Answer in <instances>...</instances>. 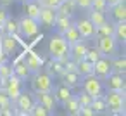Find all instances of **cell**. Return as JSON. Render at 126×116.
<instances>
[{
    "label": "cell",
    "instance_id": "1",
    "mask_svg": "<svg viewBox=\"0 0 126 116\" xmlns=\"http://www.w3.org/2000/svg\"><path fill=\"white\" fill-rule=\"evenodd\" d=\"M48 54L52 59H59L61 62H66L67 59H71L69 56V43L66 42V38L59 33L52 35L50 42H48Z\"/></svg>",
    "mask_w": 126,
    "mask_h": 116
},
{
    "label": "cell",
    "instance_id": "2",
    "mask_svg": "<svg viewBox=\"0 0 126 116\" xmlns=\"http://www.w3.org/2000/svg\"><path fill=\"white\" fill-rule=\"evenodd\" d=\"M107 111L110 114H124V92L119 90H107L104 95Z\"/></svg>",
    "mask_w": 126,
    "mask_h": 116
},
{
    "label": "cell",
    "instance_id": "3",
    "mask_svg": "<svg viewBox=\"0 0 126 116\" xmlns=\"http://www.w3.org/2000/svg\"><path fill=\"white\" fill-rule=\"evenodd\" d=\"M31 87L35 92H52L54 88V78L48 75V73H33V78H31Z\"/></svg>",
    "mask_w": 126,
    "mask_h": 116
},
{
    "label": "cell",
    "instance_id": "4",
    "mask_svg": "<svg viewBox=\"0 0 126 116\" xmlns=\"http://www.w3.org/2000/svg\"><path fill=\"white\" fill-rule=\"evenodd\" d=\"M21 57H23V62L26 64V68L30 69V73H36V71H40L45 66V59L40 54L33 52L31 49H28V47H26V50L23 52Z\"/></svg>",
    "mask_w": 126,
    "mask_h": 116
},
{
    "label": "cell",
    "instance_id": "5",
    "mask_svg": "<svg viewBox=\"0 0 126 116\" xmlns=\"http://www.w3.org/2000/svg\"><path fill=\"white\" fill-rule=\"evenodd\" d=\"M14 102H16V107H17L14 111V114H23L24 116V114L31 113V107L35 104V95L31 92H21Z\"/></svg>",
    "mask_w": 126,
    "mask_h": 116
},
{
    "label": "cell",
    "instance_id": "6",
    "mask_svg": "<svg viewBox=\"0 0 126 116\" xmlns=\"http://www.w3.org/2000/svg\"><path fill=\"white\" fill-rule=\"evenodd\" d=\"M97 49L102 52V56L114 57L119 52V43H117V40L114 37H100L98 43H97Z\"/></svg>",
    "mask_w": 126,
    "mask_h": 116
},
{
    "label": "cell",
    "instance_id": "7",
    "mask_svg": "<svg viewBox=\"0 0 126 116\" xmlns=\"http://www.w3.org/2000/svg\"><path fill=\"white\" fill-rule=\"evenodd\" d=\"M83 90L86 94H90L92 97H98L104 92V83H102V80L98 76H95L92 73V75L85 76V80H83Z\"/></svg>",
    "mask_w": 126,
    "mask_h": 116
},
{
    "label": "cell",
    "instance_id": "8",
    "mask_svg": "<svg viewBox=\"0 0 126 116\" xmlns=\"http://www.w3.org/2000/svg\"><path fill=\"white\" fill-rule=\"evenodd\" d=\"M40 31V23L36 19H31L28 16H24L21 21H19V33L26 38H31L35 35H38Z\"/></svg>",
    "mask_w": 126,
    "mask_h": 116
},
{
    "label": "cell",
    "instance_id": "9",
    "mask_svg": "<svg viewBox=\"0 0 126 116\" xmlns=\"http://www.w3.org/2000/svg\"><path fill=\"white\" fill-rule=\"evenodd\" d=\"M21 87H23V80L17 78L16 75H12V76H9V78L5 80V83H4V92H5V94L9 95V99L14 102V100L17 99V95L23 92Z\"/></svg>",
    "mask_w": 126,
    "mask_h": 116
},
{
    "label": "cell",
    "instance_id": "10",
    "mask_svg": "<svg viewBox=\"0 0 126 116\" xmlns=\"http://www.w3.org/2000/svg\"><path fill=\"white\" fill-rule=\"evenodd\" d=\"M110 73H112V68H110V57L102 56L98 61L93 62V75L98 76L100 80H105Z\"/></svg>",
    "mask_w": 126,
    "mask_h": 116
},
{
    "label": "cell",
    "instance_id": "11",
    "mask_svg": "<svg viewBox=\"0 0 126 116\" xmlns=\"http://www.w3.org/2000/svg\"><path fill=\"white\" fill-rule=\"evenodd\" d=\"M105 88H107V90H119V92H126L124 75H121V73H110V75L105 78Z\"/></svg>",
    "mask_w": 126,
    "mask_h": 116
},
{
    "label": "cell",
    "instance_id": "12",
    "mask_svg": "<svg viewBox=\"0 0 126 116\" xmlns=\"http://www.w3.org/2000/svg\"><path fill=\"white\" fill-rule=\"evenodd\" d=\"M74 26L78 28V31H79V35H81L83 40H90V38L95 37V26L92 24V21H90L88 18L78 19V21L74 23Z\"/></svg>",
    "mask_w": 126,
    "mask_h": 116
},
{
    "label": "cell",
    "instance_id": "13",
    "mask_svg": "<svg viewBox=\"0 0 126 116\" xmlns=\"http://www.w3.org/2000/svg\"><path fill=\"white\" fill-rule=\"evenodd\" d=\"M55 18H57V11H55V9L42 7V11H40V18H38V23H40L42 26H45V28H54Z\"/></svg>",
    "mask_w": 126,
    "mask_h": 116
},
{
    "label": "cell",
    "instance_id": "14",
    "mask_svg": "<svg viewBox=\"0 0 126 116\" xmlns=\"http://www.w3.org/2000/svg\"><path fill=\"white\" fill-rule=\"evenodd\" d=\"M35 100H36V102H40V104H43L50 113H54V111H55V107H57V102H55V97H54V94H52V92H36Z\"/></svg>",
    "mask_w": 126,
    "mask_h": 116
},
{
    "label": "cell",
    "instance_id": "15",
    "mask_svg": "<svg viewBox=\"0 0 126 116\" xmlns=\"http://www.w3.org/2000/svg\"><path fill=\"white\" fill-rule=\"evenodd\" d=\"M86 50H88V47H86L85 40H79V42H76V43L69 45V56H71V59H73V61H76V62H78V61H81V59H85Z\"/></svg>",
    "mask_w": 126,
    "mask_h": 116
},
{
    "label": "cell",
    "instance_id": "16",
    "mask_svg": "<svg viewBox=\"0 0 126 116\" xmlns=\"http://www.w3.org/2000/svg\"><path fill=\"white\" fill-rule=\"evenodd\" d=\"M61 78H62V83L66 87H69L71 90L73 88H78L79 87V81H81V75L78 71H66L64 69V73L61 75Z\"/></svg>",
    "mask_w": 126,
    "mask_h": 116
},
{
    "label": "cell",
    "instance_id": "17",
    "mask_svg": "<svg viewBox=\"0 0 126 116\" xmlns=\"http://www.w3.org/2000/svg\"><path fill=\"white\" fill-rule=\"evenodd\" d=\"M52 94H54V97H55V102H57V104H64V102L73 95L71 88H69V87H66L64 83H61V85L54 87V88H52Z\"/></svg>",
    "mask_w": 126,
    "mask_h": 116
},
{
    "label": "cell",
    "instance_id": "18",
    "mask_svg": "<svg viewBox=\"0 0 126 116\" xmlns=\"http://www.w3.org/2000/svg\"><path fill=\"white\" fill-rule=\"evenodd\" d=\"M23 5H24V12H26V16L31 18V19H36V21H38V18H40V11H42V5H40L38 0H26V2H23Z\"/></svg>",
    "mask_w": 126,
    "mask_h": 116
},
{
    "label": "cell",
    "instance_id": "19",
    "mask_svg": "<svg viewBox=\"0 0 126 116\" xmlns=\"http://www.w3.org/2000/svg\"><path fill=\"white\" fill-rule=\"evenodd\" d=\"M17 42H23L19 40V35H5L2 37V49H4V54H12L17 47Z\"/></svg>",
    "mask_w": 126,
    "mask_h": 116
},
{
    "label": "cell",
    "instance_id": "20",
    "mask_svg": "<svg viewBox=\"0 0 126 116\" xmlns=\"http://www.w3.org/2000/svg\"><path fill=\"white\" fill-rule=\"evenodd\" d=\"M12 68H14V75L17 76V78H21V80H28L30 78V69L26 68V64L23 62V57H17L14 62H12Z\"/></svg>",
    "mask_w": 126,
    "mask_h": 116
},
{
    "label": "cell",
    "instance_id": "21",
    "mask_svg": "<svg viewBox=\"0 0 126 116\" xmlns=\"http://www.w3.org/2000/svg\"><path fill=\"white\" fill-rule=\"evenodd\" d=\"M76 2L74 0H62V2L59 4V7L55 9L57 11V14H61V16H73L74 12H76Z\"/></svg>",
    "mask_w": 126,
    "mask_h": 116
},
{
    "label": "cell",
    "instance_id": "22",
    "mask_svg": "<svg viewBox=\"0 0 126 116\" xmlns=\"http://www.w3.org/2000/svg\"><path fill=\"white\" fill-rule=\"evenodd\" d=\"M109 9H110V14H112L114 21H126V5H124V2H117L114 5H110Z\"/></svg>",
    "mask_w": 126,
    "mask_h": 116
},
{
    "label": "cell",
    "instance_id": "23",
    "mask_svg": "<svg viewBox=\"0 0 126 116\" xmlns=\"http://www.w3.org/2000/svg\"><path fill=\"white\" fill-rule=\"evenodd\" d=\"M71 24H73L71 18H69V16H61V14H57L55 23H54V26H55V30H57L59 35H64V31H66Z\"/></svg>",
    "mask_w": 126,
    "mask_h": 116
},
{
    "label": "cell",
    "instance_id": "24",
    "mask_svg": "<svg viewBox=\"0 0 126 116\" xmlns=\"http://www.w3.org/2000/svg\"><path fill=\"white\" fill-rule=\"evenodd\" d=\"M117 43H124L126 42V21H116L114 23V35H112Z\"/></svg>",
    "mask_w": 126,
    "mask_h": 116
},
{
    "label": "cell",
    "instance_id": "25",
    "mask_svg": "<svg viewBox=\"0 0 126 116\" xmlns=\"http://www.w3.org/2000/svg\"><path fill=\"white\" fill-rule=\"evenodd\" d=\"M62 37L66 38V42H67L69 45H73V43H76V42L83 40V38H81V35H79V31H78V28H76L74 24H71V26L64 31V35H62Z\"/></svg>",
    "mask_w": 126,
    "mask_h": 116
},
{
    "label": "cell",
    "instance_id": "26",
    "mask_svg": "<svg viewBox=\"0 0 126 116\" xmlns=\"http://www.w3.org/2000/svg\"><path fill=\"white\" fill-rule=\"evenodd\" d=\"M110 68H112V73L124 75V71H126V57L124 56H114V59H110Z\"/></svg>",
    "mask_w": 126,
    "mask_h": 116
},
{
    "label": "cell",
    "instance_id": "27",
    "mask_svg": "<svg viewBox=\"0 0 126 116\" xmlns=\"http://www.w3.org/2000/svg\"><path fill=\"white\" fill-rule=\"evenodd\" d=\"M47 73L54 78V76H61L64 73V62H61L59 59H52L47 66Z\"/></svg>",
    "mask_w": 126,
    "mask_h": 116
},
{
    "label": "cell",
    "instance_id": "28",
    "mask_svg": "<svg viewBox=\"0 0 126 116\" xmlns=\"http://www.w3.org/2000/svg\"><path fill=\"white\" fill-rule=\"evenodd\" d=\"M64 109H66V113L67 114H73V116H76V114H79V102H78V99H76V95H71L64 104Z\"/></svg>",
    "mask_w": 126,
    "mask_h": 116
},
{
    "label": "cell",
    "instance_id": "29",
    "mask_svg": "<svg viewBox=\"0 0 126 116\" xmlns=\"http://www.w3.org/2000/svg\"><path fill=\"white\" fill-rule=\"evenodd\" d=\"M112 35H114V23L105 21L104 24L95 28V37L97 38H100V37H112Z\"/></svg>",
    "mask_w": 126,
    "mask_h": 116
},
{
    "label": "cell",
    "instance_id": "30",
    "mask_svg": "<svg viewBox=\"0 0 126 116\" xmlns=\"http://www.w3.org/2000/svg\"><path fill=\"white\" fill-rule=\"evenodd\" d=\"M88 19H90V21H92V24L97 28V26H100V24H104V23L107 21V16H105L104 12H100V11L90 9V12H88Z\"/></svg>",
    "mask_w": 126,
    "mask_h": 116
},
{
    "label": "cell",
    "instance_id": "31",
    "mask_svg": "<svg viewBox=\"0 0 126 116\" xmlns=\"http://www.w3.org/2000/svg\"><path fill=\"white\" fill-rule=\"evenodd\" d=\"M2 30L5 31V35H16V33H19V21H16L14 18H7Z\"/></svg>",
    "mask_w": 126,
    "mask_h": 116
},
{
    "label": "cell",
    "instance_id": "32",
    "mask_svg": "<svg viewBox=\"0 0 126 116\" xmlns=\"http://www.w3.org/2000/svg\"><path fill=\"white\" fill-rule=\"evenodd\" d=\"M76 71H78L81 76H88V75L93 73V64H92L90 61H86V59H81V61H78Z\"/></svg>",
    "mask_w": 126,
    "mask_h": 116
},
{
    "label": "cell",
    "instance_id": "33",
    "mask_svg": "<svg viewBox=\"0 0 126 116\" xmlns=\"http://www.w3.org/2000/svg\"><path fill=\"white\" fill-rule=\"evenodd\" d=\"M92 107H93L95 114H102V113H107V106H105V99H104V95L93 97V100H92Z\"/></svg>",
    "mask_w": 126,
    "mask_h": 116
},
{
    "label": "cell",
    "instance_id": "34",
    "mask_svg": "<svg viewBox=\"0 0 126 116\" xmlns=\"http://www.w3.org/2000/svg\"><path fill=\"white\" fill-rule=\"evenodd\" d=\"M30 114H33V116H48V114H52L43 104H40V102H36L35 100V104H33V107H31V113Z\"/></svg>",
    "mask_w": 126,
    "mask_h": 116
},
{
    "label": "cell",
    "instance_id": "35",
    "mask_svg": "<svg viewBox=\"0 0 126 116\" xmlns=\"http://www.w3.org/2000/svg\"><path fill=\"white\" fill-rule=\"evenodd\" d=\"M100 57H102V52H100L97 47H93V49H88V50H86V54H85V59H86V61H90L92 64H93L95 61H98Z\"/></svg>",
    "mask_w": 126,
    "mask_h": 116
},
{
    "label": "cell",
    "instance_id": "36",
    "mask_svg": "<svg viewBox=\"0 0 126 116\" xmlns=\"http://www.w3.org/2000/svg\"><path fill=\"white\" fill-rule=\"evenodd\" d=\"M14 75V68L12 64H7V62H0V78H9Z\"/></svg>",
    "mask_w": 126,
    "mask_h": 116
},
{
    "label": "cell",
    "instance_id": "37",
    "mask_svg": "<svg viewBox=\"0 0 126 116\" xmlns=\"http://www.w3.org/2000/svg\"><path fill=\"white\" fill-rule=\"evenodd\" d=\"M92 9L107 14L109 12V4H107V0H92Z\"/></svg>",
    "mask_w": 126,
    "mask_h": 116
},
{
    "label": "cell",
    "instance_id": "38",
    "mask_svg": "<svg viewBox=\"0 0 126 116\" xmlns=\"http://www.w3.org/2000/svg\"><path fill=\"white\" fill-rule=\"evenodd\" d=\"M76 99H78L79 106H92V100H93V97H92L90 94H86L85 90H83V92H79V94L76 95Z\"/></svg>",
    "mask_w": 126,
    "mask_h": 116
},
{
    "label": "cell",
    "instance_id": "39",
    "mask_svg": "<svg viewBox=\"0 0 126 116\" xmlns=\"http://www.w3.org/2000/svg\"><path fill=\"white\" fill-rule=\"evenodd\" d=\"M7 106H12V100L4 92V88H0V107H7Z\"/></svg>",
    "mask_w": 126,
    "mask_h": 116
},
{
    "label": "cell",
    "instance_id": "40",
    "mask_svg": "<svg viewBox=\"0 0 126 116\" xmlns=\"http://www.w3.org/2000/svg\"><path fill=\"white\" fill-rule=\"evenodd\" d=\"M42 7H50V9H57L59 4L62 2V0H38Z\"/></svg>",
    "mask_w": 126,
    "mask_h": 116
},
{
    "label": "cell",
    "instance_id": "41",
    "mask_svg": "<svg viewBox=\"0 0 126 116\" xmlns=\"http://www.w3.org/2000/svg\"><path fill=\"white\" fill-rule=\"evenodd\" d=\"M76 7L83 9V11H90L92 9V0H76Z\"/></svg>",
    "mask_w": 126,
    "mask_h": 116
},
{
    "label": "cell",
    "instance_id": "42",
    "mask_svg": "<svg viewBox=\"0 0 126 116\" xmlns=\"http://www.w3.org/2000/svg\"><path fill=\"white\" fill-rule=\"evenodd\" d=\"M79 114H81V116H93L95 111H93L92 106H81V107H79Z\"/></svg>",
    "mask_w": 126,
    "mask_h": 116
},
{
    "label": "cell",
    "instance_id": "43",
    "mask_svg": "<svg viewBox=\"0 0 126 116\" xmlns=\"http://www.w3.org/2000/svg\"><path fill=\"white\" fill-rule=\"evenodd\" d=\"M7 18H9V14H7L5 7H0V30H2V26H4V23H5Z\"/></svg>",
    "mask_w": 126,
    "mask_h": 116
},
{
    "label": "cell",
    "instance_id": "44",
    "mask_svg": "<svg viewBox=\"0 0 126 116\" xmlns=\"http://www.w3.org/2000/svg\"><path fill=\"white\" fill-rule=\"evenodd\" d=\"M7 59V54H4V49H2V35H0V62H5Z\"/></svg>",
    "mask_w": 126,
    "mask_h": 116
},
{
    "label": "cell",
    "instance_id": "45",
    "mask_svg": "<svg viewBox=\"0 0 126 116\" xmlns=\"http://www.w3.org/2000/svg\"><path fill=\"white\" fill-rule=\"evenodd\" d=\"M14 2V0H0V5H2V7H7V5H11Z\"/></svg>",
    "mask_w": 126,
    "mask_h": 116
},
{
    "label": "cell",
    "instance_id": "46",
    "mask_svg": "<svg viewBox=\"0 0 126 116\" xmlns=\"http://www.w3.org/2000/svg\"><path fill=\"white\" fill-rule=\"evenodd\" d=\"M117 2H124V0H107L109 7H110V5H114V4H117Z\"/></svg>",
    "mask_w": 126,
    "mask_h": 116
},
{
    "label": "cell",
    "instance_id": "47",
    "mask_svg": "<svg viewBox=\"0 0 126 116\" xmlns=\"http://www.w3.org/2000/svg\"><path fill=\"white\" fill-rule=\"evenodd\" d=\"M17 2H26V0H17Z\"/></svg>",
    "mask_w": 126,
    "mask_h": 116
},
{
    "label": "cell",
    "instance_id": "48",
    "mask_svg": "<svg viewBox=\"0 0 126 116\" xmlns=\"http://www.w3.org/2000/svg\"><path fill=\"white\" fill-rule=\"evenodd\" d=\"M74 2H76V0H74Z\"/></svg>",
    "mask_w": 126,
    "mask_h": 116
}]
</instances>
